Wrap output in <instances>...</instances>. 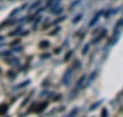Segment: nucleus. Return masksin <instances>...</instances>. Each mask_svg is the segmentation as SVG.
<instances>
[{"mask_svg":"<svg viewBox=\"0 0 123 117\" xmlns=\"http://www.w3.org/2000/svg\"><path fill=\"white\" fill-rule=\"evenodd\" d=\"M77 112H78V110L77 109H75V110H73V111H71V112H70V114H69V115H70V116H74V115H76V114H77Z\"/></svg>","mask_w":123,"mask_h":117,"instance_id":"21","label":"nucleus"},{"mask_svg":"<svg viewBox=\"0 0 123 117\" xmlns=\"http://www.w3.org/2000/svg\"><path fill=\"white\" fill-rule=\"evenodd\" d=\"M47 105H48V103L47 102H44V103H42V104H40V105L38 106V108L36 109V111H37V112H41V111H43L46 107H47Z\"/></svg>","mask_w":123,"mask_h":117,"instance_id":"8","label":"nucleus"},{"mask_svg":"<svg viewBox=\"0 0 123 117\" xmlns=\"http://www.w3.org/2000/svg\"><path fill=\"white\" fill-rule=\"evenodd\" d=\"M89 47H90V44H87L84 45V47H83V49H82V55H86V53L88 52V50H89Z\"/></svg>","mask_w":123,"mask_h":117,"instance_id":"12","label":"nucleus"},{"mask_svg":"<svg viewBox=\"0 0 123 117\" xmlns=\"http://www.w3.org/2000/svg\"><path fill=\"white\" fill-rule=\"evenodd\" d=\"M39 46L41 48H47L49 46V42L48 41H42L39 44Z\"/></svg>","mask_w":123,"mask_h":117,"instance_id":"10","label":"nucleus"},{"mask_svg":"<svg viewBox=\"0 0 123 117\" xmlns=\"http://www.w3.org/2000/svg\"><path fill=\"white\" fill-rule=\"evenodd\" d=\"M81 17H82V15L81 14L78 15L76 18H74V20H73V24H77L78 22H80V20L81 19Z\"/></svg>","mask_w":123,"mask_h":117,"instance_id":"15","label":"nucleus"},{"mask_svg":"<svg viewBox=\"0 0 123 117\" xmlns=\"http://www.w3.org/2000/svg\"><path fill=\"white\" fill-rule=\"evenodd\" d=\"M102 101L103 100H99V101H98V102H96V103H94V104H92L91 106H90V111H94V110H96L97 108H98L99 106H100V104L102 103Z\"/></svg>","mask_w":123,"mask_h":117,"instance_id":"9","label":"nucleus"},{"mask_svg":"<svg viewBox=\"0 0 123 117\" xmlns=\"http://www.w3.org/2000/svg\"><path fill=\"white\" fill-rule=\"evenodd\" d=\"M72 76H73V70H72L71 68L67 69L66 72L63 75V76H62V83H63L65 86L70 85L71 79H72Z\"/></svg>","mask_w":123,"mask_h":117,"instance_id":"1","label":"nucleus"},{"mask_svg":"<svg viewBox=\"0 0 123 117\" xmlns=\"http://www.w3.org/2000/svg\"><path fill=\"white\" fill-rule=\"evenodd\" d=\"M110 13H111V11H108L107 12H106V14H105V16H106V17H108V16L110 15Z\"/></svg>","mask_w":123,"mask_h":117,"instance_id":"25","label":"nucleus"},{"mask_svg":"<svg viewBox=\"0 0 123 117\" xmlns=\"http://www.w3.org/2000/svg\"><path fill=\"white\" fill-rule=\"evenodd\" d=\"M85 79H86V76H85V75H83V76L79 79V81L77 82V84H76V88H77V89H80V88L82 87L83 83L85 82Z\"/></svg>","mask_w":123,"mask_h":117,"instance_id":"4","label":"nucleus"},{"mask_svg":"<svg viewBox=\"0 0 123 117\" xmlns=\"http://www.w3.org/2000/svg\"><path fill=\"white\" fill-rule=\"evenodd\" d=\"M54 1H55V0H47V2H46V6H47V7H50L51 4H52Z\"/></svg>","mask_w":123,"mask_h":117,"instance_id":"22","label":"nucleus"},{"mask_svg":"<svg viewBox=\"0 0 123 117\" xmlns=\"http://www.w3.org/2000/svg\"><path fill=\"white\" fill-rule=\"evenodd\" d=\"M59 52H61V49H60V48H57V49H55V53H56V54H58Z\"/></svg>","mask_w":123,"mask_h":117,"instance_id":"24","label":"nucleus"},{"mask_svg":"<svg viewBox=\"0 0 123 117\" xmlns=\"http://www.w3.org/2000/svg\"><path fill=\"white\" fill-rule=\"evenodd\" d=\"M41 4H42V0H37L36 2H34L31 7H30V12H32L33 10L37 9L38 7H40V5H41Z\"/></svg>","mask_w":123,"mask_h":117,"instance_id":"6","label":"nucleus"},{"mask_svg":"<svg viewBox=\"0 0 123 117\" xmlns=\"http://www.w3.org/2000/svg\"><path fill=\"white\" fill-rule=\"evenodd\" d=\"M30 82H31L30 80H28V81H25L24 83H22V84H20V85H19L18 87H24V86H27L28 84H30Z\"/></svg>","mask_w":123,"mask_h":117,"instance_id":"19","label":"nucleus"},{"mask_svg":"<svg viewBox=\"0 0 123 117\" xmlns=\"http://www.w3.org/2000/svg\"><path fill=\"white\" fill-rule=\"evenodd\" d=\"M60 3H61V0H55V1L51 4V6H50V8H51V12L55 11L56 9H58V8L60 7Z\"/></svg>","mask_w":123,"mask_h":117,"instance_id":"7","label":"nucleus"},{"mask_svg":"<svg viewBox=\"0 0 123 117\" xmlns=\"http://www.w3.org/2000/svg\"><path fill=\"white\" fill-rule=\"evenodd\" d=\"M106 33H107V30H106V29H103V30H102V32L99 34V36H98V38L94 39L92 43H93V44H97V43H98V42H99V41H100V40H101V39H102V38H103V37L106 35Z\"/></svg>","mask_w":123,"mask_h":117,"instance_id":"3","label":"nucleus"},{"mask_svg":"<svg viewBox=\"0 0 123 117\" xmlns=\"http://www.w3.org/2000/svg\"><path fill=\"white\" fill-rule=\"evenodd\" d=\"M41 57H42L43 58H49V57H50V54H43Z\"/></svg>","mask_w":123,"mask_h":117,"instance_id":"23","label":"nucleus"},{"mask_svg":"<svg viewBox=\"0 0 123 117\" xmlns=\"http://www.w3.org/2000/svg\"><path fill=\"white\" fill-rule=\"evenodd\" d=\"M72 55H73V51H72V50L68 51V52L66 53V55L64 56V61H67V60H69V59H70V58L72 57Z\"/></svg>","mask_w":123,"mask_h":117,"instance_id":"11","label":"nucleus"},{"mask_svg":"<svg viewBox=\"0 0 123 117\" xmlns=\"http://www.w3.org/2000/svg\"><path fill=\"white\" fill-rule=\"evenodd\" d=\"M65 18H66L65 16H62V17H61V18L57 19V20H56V21H55V22H54L53 24H58V23H60V22H62V21H63V20H64Z\"/></svg>","mask_w":123,"mask_h":117,"instance_id":"16","label":"nucleus"},{"mask_svg":"<svg viewBox=\"0 0 123 117\" xmlns=\"http://www.w3.org/2000/svg\"><path fill=\"white\" fill-rule=\"evenodd\" d=\"M80 1H81V0H76L75 2H73V3L71 4V6H70V10L74 9L76 6H78V4H80Z\"/></svg>","mask_w":123,"mask_h":117,"instance_id":"13","label":"nucleus"},{"mask_svg":"<svg viewBox=\"0 0 123 117\" xmlns=\"http://www.w3.org/2000/svg\"><path fill=\"white\" fill-rule=\"evenodd\" d=\"M102 14V12H98V13H96V15L94 16L92 18V20L90 21V23H89V27H93V26H95V24L98 21V19H99V17L101 16Z\"/></svg>","mask_w":123,"mask_h":117,"instance_id":"2","label":"nucleus"},{"mask_svg":"<svg viewBox=\"0 0 123 117\" xmlns=\"http://www.w3.org/2000/svg\"><path fill=\"white\" fill-rule=\"evenodd\" d=\"M119 26H120V27H123V19H121V20H119V21H118V23L117 24V26H116V28L117 29V28H118Z\"/></svg>","mask_w":123,"mask_h":117,"instance_id":"17","label":"nucleus"},{"mask_svg":"<svg viewBox=\"0 0 123 117\" xmlns=\"http://www.w3.org/2000/svg\"><path fill=\"white\" fill-rule=\"evenodd\" d=\"M62 11H63V9H62V8H60V7H59L58 9H56L55 11H53L52 12H53V14H60L62 12Z\"/></svg>","mask_w":123,"mask_h":117,"instance_id":"14","label":"nucleus"},{"mask_svg":"<svg viewBox=\"0 0 123 117\" xmlns=\"http://www.w3.org/2000/svg\"><path fill=\"white\" fill-rule=\"evenodd\" d=\"M107 115H108L107 110L106 109H103L102 110V112H101V116H107Z\"/></svg>","mask_w":123,"mask_h":117,"instance_id":"18","label":"nucleus"},{"mask_svg":"<svg viewBox=\"0 0 123 117\" xmlns=\"http://www.w3.org/2000/svg\"><path fill=\"white\" fill-rule=\"evenodd\" d=\"M97 75H98V72L97 71H94L91 73V75L89 76V78H88V81H87V85H89V84H91L93 81L95 80V78L97 77Z\"/></svg>","mask_w":123,"mask_h":117,"instance_id":"5","label":"nucleus"},{"mask_svg":"<svg viewBox=\"0 0 123 117\" xmlns=\"http://www.w3.org/2000/svg\"><path fill=\"white\" fill-rule=\"evenodd\" d=\"M60 29H60L59 27H57V29H55V30H53V31H52V32L50 33V35H51V36H53V35H54L55 33H57V32H58V31H59Z\"/></svg>","mask_w":123,"mask_h":117,"instance_id":"20","label":"nucleus"}]
</instances>
